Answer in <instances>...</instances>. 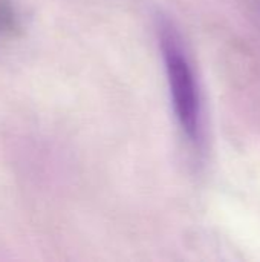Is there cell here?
<instances>
[{"label": "cell", "mask_w": 260, "mask_h": 262, "mask_svg": "<svg viewBox=\"0 0 260 262\" xmlns=\"http://www.w3.org/2000/svg\"><path fill=\"white\" fill-rule=\"evenodd\" d=\"M173 114L182 135L192 144L202 140V100L198 77L178 31L162 21L158 28Z\"/></svg>", "instance_id": "6da1fadb"}, {"label": "cell", "mask_w": 260, "mask_h": 262, "mask_svg": "<svg viewBox=\"0 0 260 262\" xmlns=\"http://www.w3.org/2000/svg\"><path fill=\"white\" fill-rule=\"evenodd\" d=\"M20 29L17 12L11 0H0V34L14 35Z\"/></svg>", "instance_id": "7a4b0ae2"}]
</instances>
